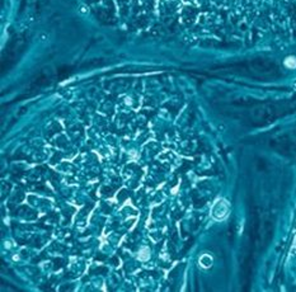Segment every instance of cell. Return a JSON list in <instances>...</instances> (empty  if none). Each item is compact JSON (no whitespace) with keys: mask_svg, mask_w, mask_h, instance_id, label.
I'll return each mask as SVG.
<instances>
[{"mask_svg":"<svg viewBox=\"0 0 296 292\" xmlns=\"http://www.w3.org/2000/svg\"><path fill=\"white\" fill-rule=\"evenodd\" d=\"M80 9H82V10H80V12H82V13H83V14H85V13H87V10H85V8H84V7H82V8H80Z\"/></svg>","mask_w":296,"mask_h":292,"instance_id":"3957f363","label":"cell"},{"mask_svg":"<svg viewBox=\"0 0 296 292\" xmlns=\"http://www.w3.org/2000/svg\"><path fill=\"white\" fill-rule=\"evenodd\" d=\"M285 65L290 67V69H295L296 67V58L295 57H287L285 60Z\"/></svg>","mask_w":296,"mask_h":292,"instance_id":"7a4b0ae2","label":"cell"},{"mask_svg":"<svg viewBox=\"0 0 296 292\" xmlns=\"http://www.w3.org/2000/svg\"><path fill=\"white\" fill-rule=\"evenodd\" d=\"M229 210H230V206H229L227 202L225 200H219L216 203L212 206V210H211L212 217L216 220H224L227 216Z\"/></svg>","mask_w":296,"mask_h":292,"instance_id":"6da1fadb","label":"cell"}]
</instances>
